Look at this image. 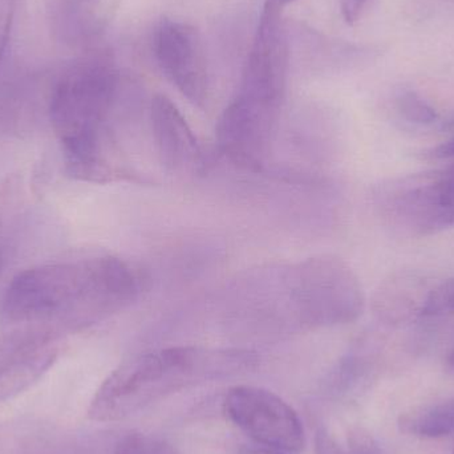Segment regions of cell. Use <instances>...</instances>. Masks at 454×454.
Here are the masks:
<instances>
[{"label": "cell", "mask_w": 454, "mask_h": 454, "mask_svg": "<svg viewBox=\"0 0 454 454\" xmlns=\"http://www.w3.org/2000/svg\"><path fill=\"white\" fill-rule=\"evenodd\" d=\"M248 356L247 352L205 351L194 347H170L136 355L103 381L90 402L88 416L98 423L122 420L193 379L248 364Z\"/></svg>", "instance_id": "3"}, {"label": "cell", "mask_w": 454, "mask_h": 454, "mask_svg": "<svg viewBox=\"0 0 454 454\" xmlns=\"http://www.w3.org/2000/svg\"><path fill=\"white\" fill-rule=\"evenodd\" d=\"M153 51L167 79L197 106L209 98V68L201 35L192 24L164 18L154 29Z\"/></svg>", "instance_id": "8"}, {"label": "cell", "mask_w": 454, "mask_h": 454, "mask_svg": "<svg viewBox=\"0 0 454 454\" xmlns=\"http://www.w3.org/2000/svg\"><path fill=\"white\" fill-rule=\"evenodd\" d=\"M114 454H169L159 442L143 436H129L117 447Z\"/></svg>", "instance_id": "18"}, {"label": "cell", "mask_w": 454, "mask_h": 454, "mask_svg": "<svg viewBox=\"0 0 454 454\" xmlns=\"http://www.w3.org/2000/svg\"><path fill=\"white\" fill-rule=\"evenodd\" d=\"M239 454H282L270 448H243Z\"/></svg>", "instance_id": "21"}, {"label": "cell", "mask_w": 454, "mask_h": 454, "mask_svg": "<svg viewBox=\"0 0 454 454\" xmlns=\"http://www.w3.org/2000/svg\"><path fill=\"white\" fill-rule=\"evenodd\" d=\"M60 338L27 330L0 333V403L34 386L55 364Z\"/></svg>", "instance_id": "9"}, {"label": "cell", "mask_w": 454, "mask_h": 454, "mask_svg": "<svg viewBox=\"0 0 454 454\" xmlns=\"http://www.w3.org/2000/svg\"><path fill=\"white\" fill-rule=\"evenodd\" d=\"M448 362H450V368L454 370V351L450 355V359H448Z\"/></svg>", "instance_id": "23"}, {"label": "cell", "mask_w": 454, "mask_h": 454, "mask_svg": "<svg viewBox=\"0 0 454 454\" xmlns=\"http://www.w3.org/2000/svg\"><path fill=\"white\" fill-rule=\"evenodd\" d=\"M282 10L278 0L264 2L237 93L238 98L277 112L285 101L290 64Z\"/></svg>", "instance_id": "6"}, {"label": "cell", "mask_w": 454, "mask_h": 454, "mask_svg": "<svg viewBox=\"0 0 454 454\" xmlns=\"http://www.w3.org/2000/svg\"><path fill=\"white\" fill-rule=\"evenodd\" d=\"M367 0H341V15L344 21L349 26H354L364 10Z\"/></svg>", "instance_id": "19"}, {"label": "cell", "mask_w": 454, "mask_h": 454, "mask_svg": "<svg viewBox=\"0 0 454 454\" xmlns=\"http://www.w3.org/2000/svg\"><path fill=\"white\" fill-rule=\"evenodd\" d=\"M453 454H454V450H453Z\"/></svg>", "instance_id": "24"}, {"label": "cell", "mask_w": 454, "mask_h": 454, "mask_svg": "<svg viewBox=\"0 0 454 454\" xmlns=\"http://www.w3.org/2000/svg\"><path fill=\"white\" fill-rule=\"evenodd\" d=\"M122 0H60L53 23L64 42L87 44L98 39L111 26Z\"/></svg>", "instance_id": "11"}, {"label": "cell", "mask_w": 454, "mask_h": 454, "mask_svg": "<svg viewBox=\"0 0 454 454\" xmlns=\"http://www.w3.org/2000/svg\"><path fill=\"white\" fill-rule=\"evenodd\" d=\"M399 114L415 124L428 125L437 120V112L413 90H404L396 96Z\"/></svg>", "instance_id": "15"}, {"label": "cell", "mask_w": 454, "mask_h": 454, "mask_svg": "<svg viewBox=\"0 0 454 454\" xmlns=\"http://www.w3.org/2000/svg\"><path fill=\"white\" fill-rule=\"evenodd\" d=\"M26 210V192L19 176H8L0 184V278L18 245Z\"/></svg>", "instance_id": "12"}, {"label": "cell", "mask_w": 454, "mask_h": 454, "mask_svg": "<svg viewBox=\"0 0 454 454\" xmlns=\"http://www.w3.org/2000/svg\"><path fill=\"white\" fill-rule=\"evenodd\" d=\"M383 209L392 226L411 235L453 227L454 165L392 181L384 191Z\"/></svg>", "instance_id": "5"}, {"label": "cell", "mask_w": 454, "mask_h": 454, "mask_svg": "<svg viewBox=\"0 0 454 454\" xmlns=\"http://www.w3.org/2000/svg\"><path fill=\"white\" fill-rule=\"evenodd\" d=\"M278 2H279L282 7H285V5L290 4V3L295 2V0H278Z\"/></svg>", "instance_id": "22"}, {"label": "cell", "mask_w": 454, "mask_h": 454, "mask_svg": "<svg viewBox=\"0 0 454 454\" xmlns=\"http://www.w3.org/2000/svg\"><path fill=\"white\" fill-rule=\"evenodd\" d=\"M121 96V74L108 53L77 59L56 80L48 112L66 172L74 180L93 184L136 180L117 161L112 124Z\"/></svg>", "instance_id": "2"}, {"label": "cell", "mask_w": 454, "mask_h": 454, "mask_svg": "<svg viewBox=\"0 0 454 454\" xmlns=\"http://www.w3.org/2000/svg\"><path fill=\"white\" fill-rule=\"evenodd\" d=\"M432 157H434V159H452L454 157V137L434 149Z\"/></svg>", "instance_id": "20"}, {"label": "cell", "mask_w": 454, "mask_h": 454, "mask_svg": "<svg viewBox=\"0 0 454 454\" xmlns=\"http://www.w3.org/2000/svg\"><path fill=\"white\" fill-rule=\"evenodd\" d=\"M146 279L114 254L82 253L19 272L2 304V330L63 338L119 314L135 303Z\"/></svg>", "instance_id": "1"}, {"label": "cell", "mask_w": 454, "mask_h": 454, "mask_svg": "<svg viewBox=\"0 0 454 454\" xmlns=\"http://www.w3.org/2000/svg\"><path fill=\"white\" fill-rule=\"evenodd\" d=\"M227 418L250 439L270 450L299 453L306 444L303 424L287 402L269 389L235 386L223 402Z\"/></svg>", "instance_id": "7"}, {"label": "cell", "mask_w": 454, "mask_h": 454, "mask_svg": "<svg viewBox=\"0 0 454 454\" xmlns=\"http://www.w3.org/2000/svg\"><path fill=\"white\" fill-rule=\"evenodd\" d=\"M454 312V278L431 291L421 306L424 317H442Z\"/></svg>", "instance_id": "16"}, {"label": "cell", "mask_w": 454, "mask_h": 454, "mask_svg": "<svg viewBox=\"0 0 454 454\" xmlns=\"http://www.w3.org/2000/svg\"><path fill=\"white\" fill-rule=\"evenodd\" d=\"M315 454H384L375 439L362 428L349 432L347 445L331 436L325 429H319L315 436Z\"/></svg>", "instance_id": "14"}, {"label": "cell", "mask_w": 454, "mask_h": 454, "mask_svg": "<svg viewBox=\"0 0 454 454\" xmlns=\"http://www.w3.org/2000/svg\"><path fill=\"white\" fill-rule=\"evenodd\" d=\"M151 128L160 162L170 172H183L199 164V141L180 109L169 98L151 101Z\"/></svg>", "instance_id": "10"}, {"label": "cell", "mask_w": 454, "mask_h": 454, "mask_svg": "<svg viewBox=\"0 0 454 454\" xmlns=\"http://www.w3.org/2000/svg\"><path fill=\"white\" fill-rule=\"evenodd\" d=\"M19 0H0V66L10 45Z\"/></svg>", "instance_id": "17"}, {"label": "cell", "mask_w": 454, "mask_h": 454, "mask_svg": "<svg viewBox=\"0 0 454 454\" xmlns=\"http://www.w3.org/2000/svg\"><path fill=\"white\" fill-rule=\"evenodd\" d=\"M291 317L307 327H335L362 317L365 298L356 272L344 259L317 255L283 269Z\"/></svg>", "instance_id": "4"}, {"label": "cell", "mask_w": 454, "mask_h": 454, "mask_svg": "<svg viewBox=\"0 0 454 454\" xmlns=\"http://www.w3.org/2000/svg\"><path fill=\"white\" fill-rule=\"evenodd\" d=\"M403 434L420 439H442L454 434V399L416 408L399 419Z\"/></svg>", "instance_id": "13"}]
</instances>
